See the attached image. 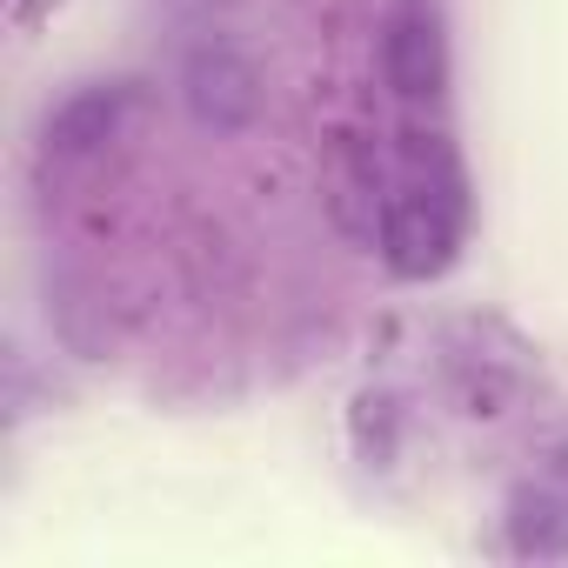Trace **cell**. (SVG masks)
Returning a JSON list of instances; mask_svg holds the SVG:
<instances>
[{
    "label": "cell",
    "instance_id": "cell-1",
    "mask_svg": "<svg viewBox=\"0 0 568 568\" xmlns=\"http://www.w3.org/2000/svg\"><path fill=\"white\" fill-rule=\"evenodd\" d=\"M408 181L382 201V254L395 274L408 281H428L455 261V241H462V181L455 174H428L442 161V148H422V134H408Z\"/></svg>",
    "mask_w": 568,
    "mask_h": 568
},
{
    "label": "cell",
    "instance_id": "cell-2",
    "mask_svg": "<svg viewBox=\"0 0 568 568\" xmlns=\"http://www.w3.org/2000/svg\"><path fill=\"white\" fill-rule=\"evenodd\" d=\"M181 94H187V114L214 134H234L261 114V74L234 48H194L187 74H181Z\"/></svg>",
    "mask_w": 568,
    "mask_h": 568
},
{
    "label": "cell",
    "instance_id": "cell-3",
    "mask_svg": "<svg viewBox=\"0 0 568 568\" xmlns=\"http://www.w3.org/2000/svg\"><path fill=\"white\" fill-rule=\"evenodd\" d=\"M442 68H448L442 61V28H435V14L422 0H408L382 34V74H388V88L402 101H428L442 88Z\"/></svg>",
    "mask_w": 568,
    "mask_h": 568
},
{
    "label": "cell",
    "instance_id": "cell-4",
    "mask_svg": "<svg viewBox=\"0 0 568 568\" xmlns=\"http://www.w3.org/2000/svg\"><path fill=\"white\" fill-rule=\"evenodd\" d=\"M128 101H134L128 88H81V94H68V101L48 114V148H54V154H94L101 141H114Z\"/></svg>",
    "mask_w": 568,
    "mask_h": 568
}]
</instances>
